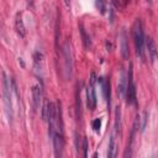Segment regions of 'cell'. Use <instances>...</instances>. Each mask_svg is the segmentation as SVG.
Wrapping results in <instances>:
<instances>
[{
  "label": "cell",
  "instance_id": "cell-15",
  "mask_svg": "<svg viewBox=\"0 0 158 158\" xmlns=\"http://www.w3.org/2000/svg\"><path fill=\"white\" fill-rule=\"evenodd\" d=\"M96 6L101 14H105L106 10V0H96Z\"/></svg>",
  "mask_w": 158,
  "mask_h": 158
},
{
  "label": "cell",
  "instance_id": "cell-12",
  "mask_svg": "<svg viewBox=\"0 0 158 158\" xmlns=\"http://www.w3.org/2000/svg\"><path fill=\"white\" fill-rule=\"evenodd\" d=\"M121 56L123 59H128V44H127V35L125 31L121 33Z\"/></svg>",
  "mask_w": 158,
  "mask_h": 158
},
{
  "label": "cell",
  "instance_id": "cell-3",
  "mask_svg": "<svg viewBox=\"0 0 158 158\" xmlns=\"http://www.w3.org/2000/svg\"><path fill=\"white\" fill-rule=\"evenodd\" d=\"M4 77V80H2V84H4V102H5V111H6V115L9 117V120L11 121L12 118V107H11V86H10V81L6 77V74L4 73L2 74Z\"/></svg>",
  "mask_w": 158,
  "mask_h": 158
},
{
  "label": "cell",
  "instance_id": "cell-8",
  "mask_svg": "<svg viewBox=\"0 0 158 158\" xmlns=\"http://www.w3.org/2000/svg\"><path fill=\"white\" fill-rule=\"evenodd\" d=\"M15 28H16V32L20 37H25L26 36V28H25V25H23V20H22V15L21 12H17L16 14V17H15Z\"/></svg>",
  "mask_w": 158,
  "mask_h": 158
},
{
  "label": "cell",
  "instance_id": "cell-2",
  "mask_svg": "<svg viewBox=\"0 0 158 158\" xmlns=\"http://www.w3.org/2000/svg\"><path fill=\"white\" fill-rule=\"evenodd\" d=\"M126 101L128 105L136 104V85L133 81V72H132V64H130L128 68V77H127V84H126Z\"/></svg>",
  "mask_w": 158,
  "mask_h": 158
},
{
  "label": "cell",
  "instance_id": "cell-6",
  "mask_svg": "<svg viewBox=\"0 0 158 158\" xmlns=\"http://www.w3.org/2000/svg\"><path fill=\"white\" fill-rule=\"evenodd\" d=\"M63 56H64V63H65V77L69 78L72 75V51H70V46H69V42H65L64 43V47H63Z\"/></svg>",
  "mask_w": 158,
  "mask_h": 158
},
{
  "label": "cell",
  "instance_id": "cell-17",
  "mask_svg": "<svg viewBox=\"0 0 158 158\" xmlns=\"http://www.w3.org/2000/svg\"><path fill=\"white\" fill-rule=\"evenodd\" d=\"M100 127H101V120L100 118H95L94 121H93V128H94V131H99L100 130Z\"/></svg>",
  "mask_w": 158,
  "mask_h": 158
},
{
  "label": "cell",
  "instance_id": "cell-10",
  "mask_svg": "<svg viewBox=\"0 0 158 158\" xmlns=\"http://www.w3.org/2000/svg\"><path fill=\"white\" fill-rule=\"evenodd\" d=\"M147 48H148V53H149V57H151V62L154 63L156 58H157V47H156V43H154V40L152 37H148L147 41Z\"/></svg>",
  "mask_w": 158,
  "mask_h": 158
},
{
  "label": "cell",
  "instance_id": "cell-1",
  "mask_svg": "<svg viewBox=\"0 0 158 158\" xmlns=\"http://www.w3.org/2000/svg\"><path fill=\"white\" fill-rule=\"evenodd\" d=\"M132 36H133V43H135V48H136V54L142 60H144V35H143L142 22L138 19L133 23Z\"/></svg>",
  "mask_w": 158,
  "mask_h": 158
},
{
  "label": "cell",
  "instance_id": "cell-4",
  "mask_svg": "<svg viewBox=\"0 0 158 158\" xmlns=\"http://www.w3.org/2000/svg\"><path fill=\"white\" fill-rule=\"evenodd\" d=\"M95 73H91L90 75V80H89V85L86 88V102H88V107L90 110H94L96 107V94H95Z\"/></svg>",
  "mask_w": 158,
  "mask_h": 158
},
{
  "label": "cell",
  "instance_id": "cell-16",
  "mask_svg": "<svg viewBox=\"0 0 158 158\" xmlns=\"http://www.w3.org/2000/svg\"><path fill=\"white\" fill-rule=\"evenodd\" d=\"M80 111H81V102H80V89H79L77 91V114H78V117H79Z\"/></svg>",
  "mask_w": 158,
  "mask_h": 158
},
{
  "label": "cell",
  "instance_id": "cell-19",
  "mask_svg": "<svg viewBox=\"0 0 158 158\" xmlns=\"http://www.w3.org/2000/svg\"><path fill=\"white\" fill-rule=\"evenodd\" d=\"M146 122H147V111H144L143 112V116H142V125H141V131L142 132L146 128Z\"/></svg>",
  "mask_w": 158,
  "mask_h": 158
},
{
  "label": "cell",
  "instance_id": "cell-11",
  "mask_svg": "<svg viewBox=\"0 0 158 158\" xmlns=\"http://www.w3.org/2000/svg\"><path fill=\"white\" fill-rule=\"evenodd\" d=\"M126 84H127V79L125 77V72L121 70L120 74V79H118V84H117V94L121 98H125V93H126Z\"/></svg>",
  "mask_w": 158,
  "mask_h": 158
},
{
  "label": "cell",
  "instance_id": "cell-7",
  "mask_svg": "<svg viewBox=\"0 0 158 158\" xmlns=\"http://www.w3.org/2000/svg\"><path fill=\"white\" fill-rule=\"evenodd\" d=\"M52 139H53V146H54V154L56 157H60L62 149H63V135L59 132H54Z\"/></svg>",
  "mask_w": 158,
  "mask_h": 158
},
{
  "label": "cell",
  "instance_id": "cell-9",
  "mask_svg": "<svg viewBox=\"0 0 158 158\" xmlns=\"http://www.w3.org/2000/svg\"><path fill=\"white\" fill-rule=\"evenodd\" d=\"M32 98H33L35 109H38L40 105H41V100H42V89H41V86L38 84L32 88Z\"/></svg>",
  "mask_w": 158,
  "mask_h": 158
},
{
  "label": "cell",
  "instance_id": "cell-18",
  "mask_svg": "<svg viewBox=\"0 0 158 158\" xmlns=\"http://www.w3.org/2000/svg\"><path fill=\"white\" fill-rule=\"evenodd\" d=\"M83 156L88 157V138L86 137L83 138Z\"/></svg>",
  "mask_w": 158,
  "mask_h": 158
},
{
  "label": "cell",
  "instance_id": "cell-20",
  "mask_svg": "<svg viewBox=\"0 0 158 158\" xmlns=\"http://www.w3.org/2000/svg\"><path fill=\"white\" fill-rule=\"evenodd\" d=\"M64 4H65V6H69L70 5V0H64Z\"/></svg>",
  "mask_w": 158,
  "mask_h": 158
},
{
  "label": "cell",
  "instance_id": "cell-13",
  "mask_svg": "<svg viewBox=\"0 0 158 158\" xmlns=\"http://www.w3.org/2000/svg\"><path fill=\"white\" fill-rule=\"evenodd\" d=\"M115 151H116V133H112L111 137H110V142H109L107 157H109V158L115 157Z\"/></svg>",
  "mask_w": 158,
  "mask_h": 158
},
{
  "label": "cell",
  "instance_id": "cell-21",
  "mask_svg": "<svg viewBox=\"0 0 158 158\" xmlns=\"http://www.w3.org/2000/svg\"><path fill=\"white\" fill-rule=\"evenodd\" d=\"M147 1H148V2H152V0H147Z\"/></svg>",
  "mask_w": 158,
  "mask_h": 158
},
{
  "label": "cell",
  "instance_id": "cell-5",
  "mask_svg": "<svg viewBox=\"0 0 158 158\" xmlns=\"http://www.w3.org/2000/svg\"><path fill=\"white\" fill-rule=\"evenodd\" d=\"M48 121V128H49V136L53 137L56 132V121H57V107L53 102L47 104V118Z\"/></svg>",
  "mask_w": 158,
  "mask_h": 158
},
{
  "label": "cell",
  "instance_id": "cell-14",
  "mask_svg": "<svg viewBox=\"0 0 158 158\" xmlns=\"http://www.w3.org/2000/svg\"><path fill=\"white\" fill-rule=\"evenodd\" d=\"M80 33H81V38H83V44H84V48H89L90 47V38L89 36L86 35L83 25H80Z\"/></svg>",
  "mask_w": 158,
  "mask_h": 158
}]
</instances>
